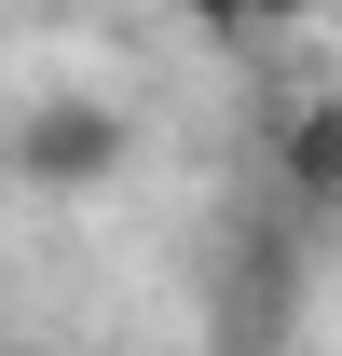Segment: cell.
<instances>
[{
	"label": "cell",
	"instance_id": "1",
	"mask_svg": "<svg viewBox=\"0 0 342 356\" xmlns=\"http://www.w3.org/2000/svg\"><path fill=\"white\" fill-rule=\"evenodd\" d=\"M124 151H137V124L110 110V96H42V110H14V137H0V178L69 206V192H110Z\"/></svg>",
	"mask_w": 342,
	"mask_h": 356
},
{
	"label": "cell",
	"instance_id": "2",
	"mask_svg": "<svg viewBox=\"0 0 342 356\" xmlns=\"http://www.w3.org/2000/svg\"><path fill=\"white\" fill-rule=\"evenodd\" d=\"M274 192H288L301 220H342V83L274 110Z\"/></svg>",
	"mask_w": 342,
	"mask_h": 356
},
{
	"label": "cell",
	"instance_id": "3",
	"mask_svg": "<svg viewBox=\"0 0 342 356\" xmlns=\"http://www.w3.org/2000/svg\"><path fill=\"white\" fill-rule=\"evenodd\" d=\"M178 14H192L206 42H274V28H301L315 0H178Z\"/></svg>",
	"mask_w": 342,
	"mask_h": 356
}]
</instances>
